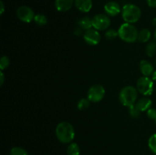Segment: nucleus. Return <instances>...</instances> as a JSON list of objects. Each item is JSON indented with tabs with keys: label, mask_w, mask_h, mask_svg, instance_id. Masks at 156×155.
Wrapping results in <instances>:
<instances>
[{
	"label": "nucleus",
	"mask_w": 156,
	"mask_h": 155,
	"mask_svg": "<svg viewBox=\"0 0 156 155\" xmlns=\"http://www.w3.org/2000/svg\"><path fill=\"white\" fill-rule=\"evenodd\" d=\"M152 22H153V24L155 26H156V18H154L153 21H152Z\"/></svg>",
	"instance_id": "32"
},
{
	"label": "nucleus",
	"mask_w": 156,
	"mask_h": 155,
	"mask_svg": "<svg viewBox=\"0 0 156 155\" xmlns=\"http://www.w3.org/2000/svg\"><path fill=\"white\" fill-rule=\"evenodd\" d=\"M9 65H10V59H9V58L6 56H2L1 59H0V68H1L2 71L7 68Z\"/></svg>",
	"instance_id": "25"
},
{
	"label": "nucleus",
	"mask_w": 156,
	"mask_h": 155,
	"mask_svg": "<svg viewBox=\"0 0 156 155\" xmlns=\"http://www.w3.org/2000/svg\"><path fill=\"white\" fill-rule=\"evenodd\" d=\"M152 79L153 81H156V71H155L153 72V74H152Z\"/></svg>",
	"instance_id": "31"
},
{
	"label": "nucleus",
	"mask_w": 156,
	"mask_h": 155,
	"mask_svg": "<svg viewBox=\"0 0 156 155\" xmlns=\"http://www.w3.org/2000/svg\"><path fill=\"white\" fill-rule=\"evenodd\" d=\"M154 39H155V40L156 41V30L155 31V33H154Z\"/></svg>",
	"instance_id": "33"
},
{
	"label": "nucleus",
	"mask_w": 156,
	"mask_h": 155,
	"mask_svg": "<svg viewBox=\"0 0 156 155\" xmlns=\"http://www.w3.org/2000/svg\"><path fill=\"white\" fill-rule=\"evenodd\" d=\"M140 68L143 76L150 77L152 75L154 71V67L152 64L147 60H142L140 63Z\"/></svg>",
	"instance_id": "12"
},
{
	"label": "nucleus",
	"mask_w": 156,
	"mask_h": 155,
	"mask_svg": "<svg viewBox=\"0 0 156 155\" xmlns=\"http://www.w3.org/2000/svg\"><path fill=\"white\" fill-rule=\"evenodd\" d=\"M84 40L86 43L91 46H95L101 41V35L98 30L94 28L88 29L83 33Z\"/></svg>",
	"instance_id": "9"
},
{
	"label": "nucleus",
	"mask_w": 156,
	"mask_h": 155,
	"mask_svg": "<svg viewBox=\"0 0 156 155\" xmlns=\"http://www.w3.org/2000/svg\"><path fill=\"white\" fill-rule=\"evenodd\" d=\"M148 144L151 151L156 154V134L151 135L148 141Z\"/></svg>",
	"instance_id": "23"
},
{
	"label": "nucleus",
	"mask_w": 156,
	"mask_h": 155,
	"mask_svg": "<svg viewBox=\"0 0 156 155\" xmlns=\"http://www.w3.org/2000/svg\"><path fill=\"white\" fill-rule=\"evenodd\" d=\"M82 30H83V29H82L80 27L78 26V27L75 29L74 33L76 35H77V36H80L81 34H82Z\"/></svg>",
	"instance_id": "28"
},
{
	"label": "nucleus",
	"mask_w": 156,
	"mask_h": 155,
	"mask_svg": "<svg viewBox=\"0 0 156 155\" xmlns=\"http://www.w3.org/2000/svg\"><path fill=\"white\" fill-rule=\"evenodd\" d=\"M55 133L57 139L63 144L72 142L75 138V129L73 125L66 121L61 122L56 126Z\"/></svg>",
	"instance_id": "1"
},
{
	"label": "nucleus",
	"mask_w": 156,
	"mask_h": 155,
	"mask_svg": "<svg viewBox=\"0 0 156 155\" xmlns=\"http://www.w3.org/2000/svg\"><path fill=\"white\" fill-rule=\"evenodd\" d=\"M78 26L85 30L92 28V18H89L88 16H85L81 18L78 21Z\"/></svg>",
	"instance_id": "15"
},
{
	"label": "nucleus",
	"mask_w": 156,
	"mask_h": 155,
	"mask_svg": "<svg viewBox=\"0 0 156 155\" xmlns=\"http://www.w3.org/2000/svg\"><path fill=\"white\" fill-rule=\"evenodd\" d=\"M128 110H129V115L133 118H138V117H140V114H141V111L140 110V109L137 107L136 104L129 106L128 107Z\"/></svg>",
	"instance_id": "21"
},
{
	"label": "nucleus",
	"mask_w": 156,
	"mask_h": 155,
	"mask_svg": "<svg viewBox=\"0 0 156 155\" xmlns=\"http://www.w3.org/2000/svg\"><path fill=\"white\" fill-rule=\"evenodd\" d=\"M152 33L148 28H143L138 33V40L141 43H146L150 40Z\"/></svg>",
	"instance_id": "16"
},
{
	"label": "nucleus",
	"mask_w": 156,
	"mask_h": 155,
	"mask_svg": "<svg viewBox=\"0 0 156 155\" xmlns=\"http://www.w3.org/2000/svg\"><path fill=\"white\" fill-rule=\"evenodd\" d=\"M138 91L133 86H126L122 88L119 94V100L121 104L125 106H132L137 101Z\"/></svg>",
	"instance_id": "4"
},
{
	"label": "nucleus",
	"mask_w": 156,
	"mask_h": 155,
	"mask_svg": "<svg viewBox=\"0 0 156 155\" xmlns=\"http://www.w3.org/2000/svg\"><path fill=\"white\" fill-rule=\"evenodd\" d=\"M111 25V19L108 15L98 14L92 18L93 28L97 30H105Z\"/></svg>",
	"instance_id": "7"
},
{
	"label": "nucleus",
	"mask_w": 156,
	"mask_h": 155,
	"mask_svg": "<svg viewBox=\"0 0 156 155\" xmlns=\"http://www.w3.org/2000/svg\"><path fill=\"white\" fill-rule=\"evenodd\" d=\"M146 53L149 57H152L156 53V41H151L147 44Z\"/></svg>",
	"instance_id": "18"
},
{
	"label": "nucleus",
	"mask_w": 156,
	"mask_h": 155,
	"mask_svg": "<svg viewBox=\"0 0 156 155\" xmlns=\"http://www.w3.org/2000/svg\"><path fill=\"white\" fill-rule=\"evenodd\" d=\"M104 9H105V13L108 16L111 17L117 16L122 12L120 5L116 2H109L106 3Z\"/></svg>",
	"instance_id": "10"
},
{
	"label": "nucleus",
	"mask_w": 156,
	"mask_h": 155,
	"mask_svg": "<svg viewBox=\"0 0 156 155\" xmlns=\"http://www.w3.org/2000/svg\"><path fill=\"white\" fill-rule=\"evenodd\" d=\"M90 100L88 98H82L77 103V107L79 110H85L90 106Z\"/></svg>",
	"instance_id": "20"
},
{
	"label": "nucleus",
	"mask_w": 156,
	"mask_h": 155,
	"mask_svg": "<svg viewBox=\"0 0 156 155\" xmlns=\"http://www.w3.org/2000/svg\"><path fill=\"white\" fill-rule=\"evenodd\" d=\"M122 18L125 23L133 24L141 18L142 12L140 8L134 4H126L122 9Z\"/></svg>",
	"instance_id": "3"
},
{
	"label": "nucleus",
	"mask_w": 156,
	"mask_h": 155,
	"mask_svg": "<svg viewBox=\"0 0 156 155\" xmlns=\"http://www.w3.org/2000/svg\"><path fill=\"white\" fill-rule=\"evenodd\" d=\"M119 36L118 35V30H116L114 28H110L108 29V30L105 33V37L109 40H112Z\"/></svg>",
	"instance_id": "22"
},
{
	"label": "nucleus",
	"mask_w": 156,
	"mask_h": 155,
	"mask_svg": "<svg viewBox=\"0 0 156 155\" xmlns=\"http://www.w3.org/2000/svg\"><path fill=\"white\" fill-rule=\"evenodd\" d=\"M75 0H55V6L57 11L60 12H66L71 9Z\"/></svg>",
	"instance_id": "11"
},
{
	"label": "nucleus",
	"mask_w": 156,
	"mask_h": 155,
	"mask_svg": "<svg viewBox=\"0 0 156 155\" xmlns=\"http://www.w3.org/2000/svg\"><path fill=\"white\" fill-rule=\"evenodd\" d=\"M155 123H156V119H155Z\"/></svg>",
	"instance_id": "34"
},
{
	"label": "nucleus",
	"mask_w": 156,
	"mask_h": 155,
	"mask_svg": "<svg viewBox=\"0 0 156 155\" xmlns=\"http://www.w3.org/2000/svg\"><path fill=\"white\" fill-rule=\"evenodd\" d=\"M67 155H79L80 148L76 143H71L67 147Z\"/></svg>",
	"instance_id": "17"
},
{
	"label": "nucleus",
	"mask_w": 156,
	"mask_h": 155,
	"mask_svg": "<svg viewBox=\"0 0 156 155\" xmlns=\"http://www.w3.org/2000/svg\"><path fill=\"white\" fill-rule=\"evenodd\" d=\"M0 5H1V11H0V14H1V15H2L5 12V6H4V4H3L2 1L0 2Z\"/></svg>",
	"instance_id": "30"
},
{
	"label": "nucleus",
	"mask_w": 156,
	"mask_h": 155,
	"mask_svg": "<svg viewBox=\"0 0 156 155\" xmlns=\"http://www.w3.org/2000/svg\"><path fill=\"white\" fill-rule=\"evenodd\" d=\"M138 30L133 24L124 23L118 29L119 37L123 41L129 43L138 40Z\"/></svg>",
	"instance_id": "2"
},
{
	"label": "nucleus",
	"mask_w": 156,
	"mask_h": 155,
	"mask_svg": "<svg viewBox=\"0 0 156 155\" xmlns=\"http://www.w3.org/2000/svg\"><path fill=\"white\" fill-rule=\"evenodd\" d=\"M135 104L136 105V106L141 112H144V111H147L148 109H150L152 105V101L149 97H144L137 100Z\"/></svg>",
	"instance_id": "14"
},
{
	"label": "nucleus",
	"mask_w": 156,
	"mask_h": 155,
	"mask_svg": "<svg viewBox=\"0 0 156 155\" xmlns=\"http://www.w3.org/2000/svg\"><path fill=\"white\" fill-rule=\"evenodd\" d=\"M146 2L149 7L156 8V0H146Z\"/></svg>",
	"instance_id": "27"
},
{
	"label": "nucleus",
	"mask_w": 156,
	"mask_h": 155,
	"mask_svg": "<svg viewBox=\"0 0 156 155\" xmlns=\"http://www.w3.org/2000/svg\"><path fill=\"white\" fill-rule=\"evenodd\" d=\"M154 81L149 77L140 78L137 81V91L144 96H150L154 91Z\"/></svg>",
	"instance_id": "5"
},
{
	"label": "nucleus",
	"mask_w": 156,
	"mask_h": 155,
	"mask_svg": "<svg viewBox=\"0 0 156 155\" xmlns=\"http://www.w3.org/2000/svg\"><path fill=\"white\" fill-rule=\"evenodd\" d=\"M4 81H5V76L4 74H3L2 71L0 72V85H2L4 84Z\"/></svg>",
	"instance_id": "29"
},
{
	"label": "nucleus",
	"mask_w": 156,
	"mask_h": 155,
	"mask_svg": "<svg viewBox=\"0 0 156 155\" xmlns=\"http://www.w3.org/2000/svg\"><path fill=\"white\" fill-rule=\"evenodd\" d=\"M105 95V89L101 84H94L89 88L88 91V99L92 103L101 101Z\"/></svg>",
	"instance_id": "6"
},
{
	"label": "nucleus",
	"mask_w": 156,
	"mask_h": 155,
	"mask_svg": "<svg viewBox=\"0 0 156 155\" xmlns=\"http://www.w3.org/2000/svg\"><path fill=\"white\" fill-rule=\"evenodd\" d=\"M10 155H28V153L22 147H15L11 149Z\"/></svg>",
	"instance_id": "24"
},
{
	"label": "nucleus",
	"mask_w": 156,
	"mask_h": 155,
	"mask_svg": "<svg viewBox=\"0 0 156 155\" xmlns=\"http://www.w3.org/2000/svg\"><path fill=\"white\" fill-rule=\"evenodd\" d=\"M155 63H156V60H155Z\"/></svg>",
	"instance_id": "35"
},
{
	"label": "nucleus",
	"mask_w": 156,
	"mask_h": 155,
	"mask_svg": "<svg viewBox=\"0 0 156 155\" xmlns=\"http://www.w3.org/2000/svg\"><path fill=\"white\" fill-rule=\"evenodd\" d=\"M75 5L82 12H88L92 8V0H75Z\"/></svg>",
	"instance_id": "13"
},
{
	"label": "nucleus",
	"mask_w": 156,
	"mask_h": 155,
	"mask_svg": "<svg viewBox=\"0 0 156 155\" xmlns=\"http://www.w3.org/2000/svg\"><path fill=\"white\" fill-rule=\"evenodd\" d=\"M16 15L18 19L24 23H30L34 19V12L30 7L26 5L20 6L16 11Z\"/></svg>",
	"instance_id": "8"
},
{
	"label": "nucleus",
	"mask_w": 156,
	"mask_h": 155,
	"mask_svg": "<svg viewBox=\"0 0 156 155\" xmlns=\"http://www.w3.org/2000/svg\"><path fill=\"white\" fill-rule=\"evenodd\" d=\"M147 116L150 119L155 120L156 119V109L154 108H150L147 110Z\"/></svg>",
	"instance_id": "26"
},
{
	"label": "nucleus",
	"mask_w": 156,
	"mask_h": 155,
	"mask_svg": "<svg viewBox=\"0 0 156 155\" xmlns=\"http://www.w3.org/2000/svg\"><path fill=\"white\" fill-rule=\"evenodd\" d=\"M34 21H35L37 25L39 26H44L47 24V18L43 14H37V15H35L34 19Z\"/></svg>",
	"instance_id": "19"
}]
</instances>
